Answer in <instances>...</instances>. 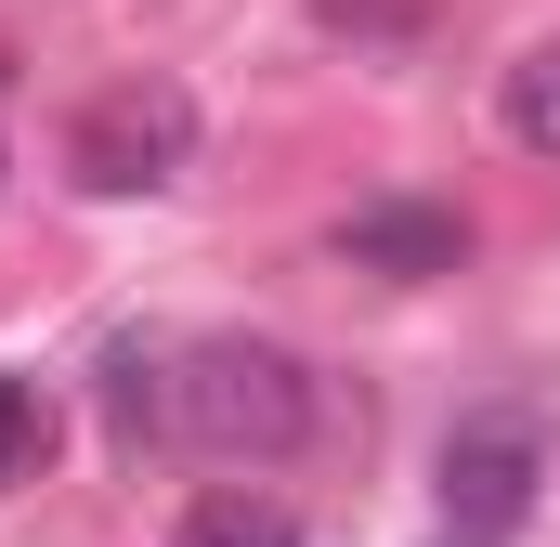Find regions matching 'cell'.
Masks as SVG:
<instances>
[{
  "instance_id": "obj_1",
  "label": "cell",
  "mask_w": 560,
  "mask_h": 547,
  "mask_svg": "<svg viewBox=\"0 0 560 547\" xmlns=\"http://www.w3.org/2000/svg\"><path fill=\"white\" fill-rule=\"evenodd\" d=\"M313 365L287 352V339H248V326H222V339H183L170 352V430L196 443V456H222V469H275L313 443Z\"/></svg>"
},
{
  "instance_id": "obj_2",
  "label": "cell",
  "mask_w": 560,
  "mask_h": 547,
  "mask_svg": "<svg viewBox=\"0 0 560 547\" xmlns=\"http://www.w3.org/2000/svg\"><path fill=\"white\" fill-rule=\"evenodd\" d=\"M560 469V417L535 392H495V405H469L443 430V456H430V496H443V535L430 547H509L535 522V496H548Z\"/></svg>"
},
{
  "instance_id": "obj_3",
  "label": "cell",
  "mask_w": 560,
  "mask_h": 547,
  "mask_svg": "<svg viewBox=\"0 0 560 547\" xmlns=\"http://www.w3.org/2000/svg\"><path fill=\"white\" fill-rule=\"evenodd\" d=\"M196 156V92L183 79H118L66 118V183L79 196H156Z\"/></svg>"
},
{
  "instance_id": "obj_4",
  "label": "cell",
  "mask_w": 560,
  "mask_h": 547,
  "mask_svg": "<svg viewBox=\"0 0 560 547\" xmlns=\"http://www.w3.org/2000/svg\"><path fill=\"white\" fill-rule=\"evenodd\" d=\"M339 261H352V274H392V287H430V274L469 261V222L430 209V196H365V209L339 222Z\"/></svg>"
},
{
  "instance_id": "obj_5",
  "label": "cell",
  "mask_w": 560,
  "mask_h": 547,
  "mask_svg": "<svg viewBox=\"0 0 560 547\" xmlns=\"http://www.w3.org/2000/svg\"><path fill=\"white\" fill-rule=\"evenodd\" d=\"M105 443H118V469L170 443V339H105Z\"/></svg>"
},
{
  "instance_id": "obj_6",
  "label": "cell",
  "mask_w": 560,
  "mask_h": 547,
  "mask_svg": "<svg viewBox=\"0 0 560 547\" xmlns=\"http://www.w3.org/2000/svg\"><path fill=\"white\" fill-rule=\"evenodd\" d=\"M170 547H313L300 535V509L287 496H248V482H209L183 522H170Z\"/></svg>"
},
{
  "instance_id": "obj_7",
  "label": "cell",
  "mask_w": 560,
  "mask_h": 547,
  "mask_svg": "<svg viewBox=\"0 0 560 547\" xmlns=\"http://www.w3.org/2000/svg\"><path fill=\"white\" fill-rule=\"evenodd\" d=\"M495 118H509V143H522V156H560V39H535V53L509 66Z\"/></svg>"
},
{
  "instance_id": "obj_8",
  "label": "cell",
  "mask_w": 560,
  "mask_h": 547,
  "mask_svg": "<svg viewBox=\"0 0 560 547\" xmlns=\"http://www.w3.org/2000/svg\"><path fill=\"white\" fill-rule=\"evenodd\" d=\"M39 456H52V405H39L26 379H0V496L39 482Z\"/></svg>"
}]
</instances>
